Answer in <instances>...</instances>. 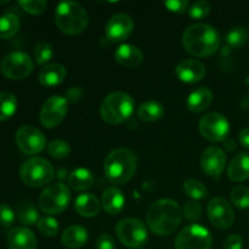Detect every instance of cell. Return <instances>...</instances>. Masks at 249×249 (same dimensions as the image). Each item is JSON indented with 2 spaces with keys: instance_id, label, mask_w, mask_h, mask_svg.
I'll list each match as a JSON object with an SVG mask.
<instances>
[{
  "instance_id": "cell-12",
  "label": "cell",
  "mask_w": 249,
  "mask_h": 249,
  "mask_svg": "<svg viewBox=\"0 0 249 249\" xmlns=\"http://www.w3.org/2000/svg\"><path fill=\"white\" fill-rule=\"evenodd\" d=\"M16 145L24 155H38L45 148L46 139L39 129L33 125H22L17 129Z\"/></svg>"
},
{
  "instance_id": "cell-41",
  "label": "cell",
  "mask_w": 249,
  "mask_h": 249,
  "mask_svg": "<svg viewBox=\"0 0 249 249\" xmlns=\"http://www.w3.org/2000/svg\"><path fill=\"white\" fill-rule=\"evenodd\" d=\"M164 6L169 11L175 12V14H184V12L189 11L190 2L187 0H169V1L164 2Z\"/></svg>"
},
{
  "instance_id": "cell-29",
  "label": "cell",
  "mask_w": 249,
  "mask_h": 249,
  "mask_svg": "<svg viewBox=\"0 0 249 249\" xmlns=\"http://www.w3.org/2000/svg\"><path fill=\"white\" fill-rule=\"evenodd\" d=\"M17 218L19 223L26 226L34 225L40 219L38 211L31 202H21L17 206Z\"/></svg>"
},
{
  "instance_id": "cell-46",
  "label": "cell",
  "mask_w": 249,
  "mask_h": 249,
  "mask_svg": "<svg viewBox=\"0 0 249 249\" xmlns=\"http://www.w3.org/2000/svg\"><path fill=\"white\" fill-rule=\"evenodd\" d=\"M6 2H7V0H4V1H0V5H1V4H6Z\"/></svg>"
},
{
  "instance_id": "cell-15",
  "label": "cell",
  "mask_w": 249,
  "mask_h": 249,
  "mask_svg": "<svg viewBox=\"0 0 249 249\" xmlns=\"http://www.w3.org/2000/svg\"><path fill=\"white\" fill-rule=\"evenodd\" d=\"M134 22L125 14H117L112 16L106 23L105 33L111 41H123L131 36Z\"/></svg>"
},
{
  "instance_id": "cell-2",
  "label": "cell",
  "mask_w": 249,
  "mask_h": 249,
  "mask_svg": "<svg viewBox=\"0 0 249 249\" xmlns=\"http://www.w3.org/2000/svg\"><path fill=\"white\" fill-rule=\"evenodd\" d=\"M182 220V209L175 201L163 198L148 209L147 224L158 236H169L177 231Z\"/></svg>"
},
{
  "instance_id": "cell-33",
  "label": "cell",
  "mask_w": 249,
  "mask_h": 249,
  "mask_svg": "<svg viewBox=\"0 0 249 249\" xmlns=\"http://www.w3.org/2000/svg\"><path fill=\"white\" fill-rule=\"evenodd\" d=\"M231 201L237 208H249V189L243 185H237L231 191Z\"/></svg>"
},
{
  "instance_id": "cell-44",
  "label": "cell",
  "mask_w": 249,
  "mask_h": 249,
  "mask_svg": "<svg viewBox=\"0 0 249 249\" xmlns=\"http://www.w3.org/2000/svg\"><path fill=\"white\" fill-rule=\"evenodd\" d=\"M66 97H67V99H66L67 101L75 102L82 97V91H80L79 88H72V89H70L67 91V96Z\"/></svg>"
},
{
  "instance_id": "cell-34",
  "label": "cell",
  "mask_w": 249,
  "mask_h": 249,
  "mask_svg": "<svg viewBox=\"0 0 249 249\" xmlns=\"http://www.w3.org/2000/svg\"><path fill=\"white\" fill-rule=\"evenodd\" d=\"M53 49L46 41H40V43L36 44V49H34V58H36V62L38 65L44 66L49 62L50 60H53Z\"/></svg>"
},
{
  "instance_id": "cell-16",
  "label": "cell",
  "mask_w": 249,
  "mask_h": 249,
  "mask_svg": "<svg viewBox=\"0 0 249 249\" xmlns=\"http://www.w3.org/2000/svg\"><path fill=\"white\" fill-rule=\"evenodd\" d=\"M226 164V156L221 148L212 146L208 147L201 157L202 170L209 177H219Z\"/></svg>"
},
{
  "instance_id": "cell-24",
  "label": "cell",
  "mask_w": 249,
  "mask_h": 249,
  "mask_svg": "<svg viewBox=\"0 0 249 249\" xmlns=\"http://www.w3.org/2000/svg\"><path fill=\"white\" fill-rule=\"evenodd\" d=\"M88 238H89V232L87 229L80 225H72L63 231L61 241L65 247L78 249L88 242Z\"/></svg>"
},
{
  "instance_id": "cell-13",
  "label": "cell",
  "mask_w": 249,
  "mask_h": 249,
  "mask_svg": "<svg viewBox=\"0 0 249 249\" xmlns=\"http://www.w3.org/2000/svg\"><path fill=\"white\" fill-rule=\"evenodd\" d=\"M68 112V101L62 96H53L49 97L45 102H44L43 107L40 109V114H39V119L40 123L43 124L45 128L53 129L57 126L61 122L65 119L66 114Z\"/></svg>"
},
{
  "instance_id": "cell-27",
  "label": "cell",
  "mask_w": 249,
  "mask_h": 249,
  "mask_svg": "<svg viewBox=\"0 0 249 249\" xmlns=\"http://www.w3.org/2000/svg\"><path fill=\"white\" fill-rule=\"evenodd\" d=\"M164 114V107L157 101H146L138 108V116L141 121L152 123L160 119Z\"/></svg>"
},
{
  "instance_id": "cell-7",
  "label": "cell",
  "mask_w": 249,
  "mask_h": 249,
  "mask_svg": "<svg viewBox=\"0 0 249 249\" xmlns=\"http://www.w3.org/2000/svg\"><path fill=\"white\" fill-rule=\"evenodd\" d=\"M71 201V191L67 185L56 182L45 187L39 196V208L45 214H60L67 209Z\"/></svg>"
},
{
  "instance_id": "cell-8",
  "label": "cell",
  "mask_w": 249,
  "mask_h": 249,
  "mask_svg": "<svg viewBox=\"0 0 249 249\" xmlns=\"http://www.w3.org/2000/svg\"><path fill=\"white\" fill-rule=\"evenodd\" d=\"M118 240L128 248L140 249L148 238L145 224L135 218H126L119 221L116 226Z\"/></svg>"
},
{
  "instance_id": "cell-4",
  "label": "cell",
  "mask_w": 249,
  "mask_h": 249,
  "mask_svg": "<svg viewBox=\"0 0 249 249\" xmlns=\"http://www.w3.org/2000/svg\"><path fill=\"white\" fill-rule=\"evenodd\" d=\"M55 23L62 33L77 36L87 29L89 16L84 7L75 1H62L56 6Z\"/></svg>"
},
{
  "instance_id": "cell-3",
  "label": "cell",
  "mask_w": 249,
  "mask_h": 249,
  "mask_svg": "<svg viewBox=\"0 0 249 249\" xmlns=\"http://www.w3.org/2000/svg\"><path fill=\"white\" fill-rule=\"evenodd\" d=\"M138 160L133 151L128 148H117L105 160V177L111 184L122 185L128 182L135 175Z\"/></svg>"
},
{
  "instance_id": "cell-47",
  "label": "cell",
  "mask_w": 249,
  "mask_h": 249,
  "mask_svg": "<svg viewBox=\"0 0 249 249\" xmlns=\"http://www.w3.org/2000/svg\"><path fill=\"white\" fill-rule=\"evenodd\" d=\"M140 249H145V248H140Z\"/></svg>"
},
{
  "instance_id": "cell-19",
  "label": "cell",
  "mask_w": 249,
  "mask_h": 249,
  "mask_svg": "<svg viewBox=\"0 0 249 249\" xmlns=\"http://www.w3.org/2000/svg\"><path fill=\"white\" fill-rule=\"evenodd\" d=\"M114 58L123 67L133 68L142 63L143 53L138 46L131 45V44H123L117 48Z\"/></svg>"
},
{
  "instance_id": "cell-9",
  "label": "cell",
  "mask_w": 249,
  "mask_h": 249,
  "mask_svg": "<svg viewBox=\"0 0 249 249\" xmlns=\"http://www.w3.org/2000/svg\"><path fill=\"white\" fill-rule=\"evenodd\" d=\"M213 238L204 226L191 224L175 238V249H211Z\"/></svg>"
},
{
  "instance_id": "cell-5",
  "label": "cell",
  "mask_w": 249,
  "mask_h": 249,
  "mask_svg": "<svg viewBox=\"0 0 249 249\" xmlns=\"http://www.w3.org/2000/svg\"><path fill=\"white\" fill-rule=\"evenodd\" d=\"M135 108L134 99L123 91H116L107 95L100 107V114L107 124H121L133 114Z\"/></svg>"
},
{
  "instance_id": "cell-23",
  "label": "cell",
  "mask_w": 249,
  "mask_h": 249,
  "mask_svg": "<svg viewBox=\"0 0 249 249\" xmlns=\"http://www.w3.org/2000/svg\"><path fill=\"white\" fill-rule=\"evenodd\" d=\"M213 101V92L207 88H198L194 90L187 97V108L194 113H199L203 112L211 106Z\"/></svg>"
},
{
  "instance_id": "cell-21",
  "label": "cell",
  "mask_w": 249,
  "mask_h": 249,
  "mask_svg": "<svg viewBox=\"0 0 249 249\" xmlns=\"http://www.w3.org/2000/svg\"><path fill=\"white\" fill-rule=\"evenodd\" d=\"M125 198L123 192L117 187H108L104 191L101 198V206L104 211L109 215H117L124 208Z\"/></svg>"
},
{
  "instance_id": "cell-28",
  "label": "cell",
  "mask_w": 249,
  "mask_h": 249,
  "mask_svg": "<svg viewBox=\"0 0 249 249\" xmlns=\"http://www.w3.org/2000/svg\"><path fill=\"white\" fill-rule=\"evenodd\" d=\"M19 19L12 12H6L0 16V38L10 39L18 32Z\"/></svg>"
},
{
  "instance_id": "cell-1",
  "label": "cell",
  "mask_w": 249,
  "mask_h": 249,
  "mask_svg": "<svg viewBox=\"0 0 249 249\" xmlns=\"http://www.w3.org/2000/svg\"><path fill=\"white\" fill-rule=\"evenodd\" d=\"M182 45L187 53L196 57H209L218 51L220 36L211 24H192L182 34Z\"/></svg>"
},
{
  "instance_id": "cell-14",
  "label": "cell",
  "mask_w": 249,
  "mask_h": 249,
  "mask_svg": "<svg viewBox=\"0 0 249 249\" xmlns=\"http://www.w3.org/2000/svg\"><path fill=\"white\" fill-rule=\"evenodd\" d=\"M207 213L211 223L221 230L231 228L235 221L232 207L223 197H215L212 199L207 206Z\"/></svg>"
},
{
  "instance_id": "cell-31",
  "label": "cell",
  "mask_w": 249,
  "mask_h": 249,
  "mask_svg": "<svg viewBox=\"0 0 249 249\" xmlns=\"http://www.w3.org/2000/svg\"><path fill=\"white\" fill-rule=\"evenodd\" d=\"M184 191L194 201H201L208 197V190L203 182L196 179H189L184 182Z\"/></svg>"
},
{
  "instance_id": "cell-39",
  "label": "cell",
  "mask_w": 249,
  "mask_h": 249,
  "mask_svg": "<svg viewBox=\"0 0 249 249\" xmlns=\"http://www.w3.org/2000/svg\"><path fill=\"white\" fill-rule=\"evenodd\" d=\"M18 5L31 15H41L46 9V1L44 0H19Z\"/></svg>"
},
{
  "instance_id": "cell-32",
  "label": "cell",
  "mask_w": 249,
  "mask_h": 249,
  "mask_svg": "<svg viewBox=\"0 0 249 249\" xmlns=\"http://www.w3.org/2000/svg\"><path fill=\"white\" fill-rule=\"evenodd\" d=\"M249 33L246 28L243 27H236V28H232L226 36V41H228L229 45L231 48H242L246 43L248 41Z\"/></svg>"
},
{
  "instance_id": "cell-30",
  "label": "cell",
  "mask_w": 249,
  "mask_h": 249,
  "mask_svg": "<svg viewBox=\"0 0 249 249\" xmlns=\"http://www.w3.org/2000/svg\"><path fill=\"white\" fill-rule=\"evenodd\" d=\"M17 109V99L12 92H0V121L4 122L11 118Z\"/></svg>"
},
{
  "instance_id": "cell-36",
  "label": "cell",
  "mask_w": 249,
  "mask_h": 249,
  "mask_svg": "<svg viewBox=\"0 0 249 249\" xmlns=\"http://www.w3.org/2000/svg\"><path fill=\"white\" fill-rule=\"evenodd\" d=\"M38 225V230L40 231V233L46 237H53V236L57 235L58 232V223L56 219L51 218V216H43L38 220L36 223Z\"/></svg>"
},
{
  "instance_id": "cell-26",
  "label": "cell",
  "mask_w": 249,
  "mask_h": 249,
  "mask_svg": "<svg viewBox=\"0 0 249 249\" xmlns=\"http://www.w3.org/2000/svg\"><path fill=\"white\" fill-rule=\"evenodd\" d=\"M94 184V175L85 168L73 170L68 177V185L75 191H85Z\"/></svg>"
},
{
  "instance_id": "cell-10",
  "label": "cell",
  "mask_w": 249,
  "mask_h": 249,
  "mask_svg": "<svg viewBox=\"0 0 249 249\" xmlns=\"http://www.w3.org/2000/svg\"><path fill=\"white\" fill-rule=\"evenodd\" d=\"M0 71L7 79H24L33 71V61L23 51H12L2 58Z\"/></svg>"
},
{
  "instance_id": "cell-17",
  "label": "cell",
  "mask_w": 249,
  "mask_h": 249,
  "mask_svg": "<svg viewBox=\"0 0 249 249\" xmlns=\"http://www.w3.org/2000/svg\"><path fill=\"white\" fill-rule=\"evenodd\" d=\"M175 74L181 82L194 84V83H198L203 79L206 75V67L199 61L187 58V60H182L178 63L177 68H175Z\"/></svg>"
},
{
  "instance_id": "cell-22",
  "label": "cell",
  "mask_w": 249,
  "mask_h": 249,
  "mask_svg": "<svg viewBox=\"0 0 249 249\" xmlns=\"http://www.w3.org/2000/svg\"><path fill=\"white\" fill-rule=\"evenodd\" d=\"M74 208L79 215L84 218H94L99 214L101 203L92 194H82L75 198Z\"/></svg>"
},
{
  "instance_id": "cell-42",
  "label": "cell",
  "mask_w": 249,
  "mask_h": 249,
  "mask_svg": "<svg viewBox=\"0 0 249 249\" xmlns=\"http://www.w3.org/2000/svg\"><path fill=\"white\" fill-rule=\"evenodd\" d=\"M96 249H116V242L108 233H101L96 240Z\"/></svg>"
},
{
  "instance_id": "cell-45",
  "label": "cell",
  "mask_w": 249,
  "mask_h": 249,
  "mask_svg": "<svg viewBox=\"0 0 249 249\" xmlns=\"http://www.w3.org/2000/svg\"><path fill=\"white\" fill-rule=\"evenodd\" d=\"M240 142L243 147L249 150V128H245L240 131Z\"/></svg>"
},
{
  "instance_id": "cell-11",
  "label": "cell",
  "mask_w": 249,
  "mask_h": 249,
  "mask_svg": "<svg viewBox=\"0 0 249 249\" xmlns=\"http://www.w3.org/2000/svg\"><path fill=\"white\" fill-rule=\"evenodd\" d=\"M198 129L204 139L213 142H220L228 138L230 133V123L225 116L216 112L207 113L199 119Z\"/></svg>"
},
{
  "instance_id": "cell-35",
  "label": "cell",
  "mask_w": 249,
  "mask_h": 249,
  "mask_svg": "<svg viewBox=\"0 0 249 249\" xmlns=\"http://www.w3.org/2000/svg\"><path fill=\"white\" fill-rule=\"evenodd\" d=\"M48 152L56 160H65L70 156L71 146L63 140H53L48 145Z\"/></svg>"
},
{
  "instance_id": "cell-38",
  "label": "cell",
  "mask_w": 249,
  "mask_h": 249,
  "mask_svg": "<svg viewBox=\"0 0 249 249\" xmlns=\"http://www.w3.org/2000/svg\"><path fill=\"white\" fill-rule=\"evenodd\" d=\"M182 215L185 216L190 223H196L202 216V207L198 202L189 201L185 203L184 209H182Z\"/></svg>"
},
{
  "instance_id": "cell-6",
  "label": "cell",
  "mask_w": 249,
  "mask_h": 249,
  "mask_svg": "<svg viewBox=\"0 0 249 249\" xmlns=\"http://www.w3.org/2000/svg\"><path fill=\"white\" fill-rule=\"evenodd\" d=\"M53 168L50 162L41 157L29 158L19 169L22 182L29 187H43L53 179Z\"/></svg>"
},
{
  "instance_id": "cell-37",
  "label": "cell",
  "mask_w": 249,
  "mask_h": 249,
  "mask_svg": "<svg viewBox=\"0 0 249 249\" xmlns=\"http://www.w3.org/2000/svg\"><path fill=\"white\" fill-rule=\"evenodd\" d=\"M211 9V4L208 1L199 0V1H195L194 4H191V6L189 7V15L191 18L201 19L208 16Z\"/></svg>"
},
{
  "instance_id": "cell-40",
  "label": "cell",
  "mask_w": 249,
  "mask_h": 249,
  "mask_svg": "<svg viewBox=\"0 0 249 249\" xmlns=\"http://www.w3.org/2000/svg\"><path fill=\"white\" fill-rule=\"evenodd\" d=\"M15 213L10 206L5 203H0V225L4 228H9L14 224Z\"/></svg>"
},
{
  "instance_id": "cell-25",
  "label": "cell",
  "mask_w": 249,
  "mask_h": 249,
  "mask_svg": "<svg viewBox=\"0 0 249 249\" xmlns=\"http://www.w3.org/2000/svg\"><path fill=\"white\" fill-rule=\"evenodd\" d=\"M228 175L232 181H245L249 178V155L240 153L235 156L228 168Z\"/></svg>"
},
{
  "instance_id": "cell-20",
  "label": "cell",
  "mask_w": 249,
  "mask_h": 249,
  "mask_svg": "<svg viewBox=\"0 0 249 249\" xmlns=\"http://www.w3.org/2000/svg\"><path fill=\"white\" fill-rule=\"evenodd\" d=\"M66 75H67V70L65 66L60 63H50L41 68L38 79L43 87L53 88L60 85L65 80Z\"/></svg>"
},
{
  "instance_id": "cell-18",
  "label": "cell",
  "mask_w": 249,
  "mask_h": 249,
  "mask_svg": "<svg viewBox=\"0 0 249 249\" xmlns=\"http://www.w3.org/2000/svg\"><path fill=\"white\" fill-rule=\"evenodd\" d=\"M9 249H36V237L29 229L15 228L7 235Z\"/></svg>"
},
{
  "instance_id": "cell-43",
  "label": "cell",
  "mask_w": 249,
  "mask_h": 249,
  "mask_svg": "<svg viewBox=\"0 0 249 249\" xmlns=\"http://www.w3.org/2000/svg\"><path fill=\"white\" fill-rule=\"evenodd\" d=\"M224 249H243V238L240 235H231L224 242Z\"/></svg>"
}]
</instances>
